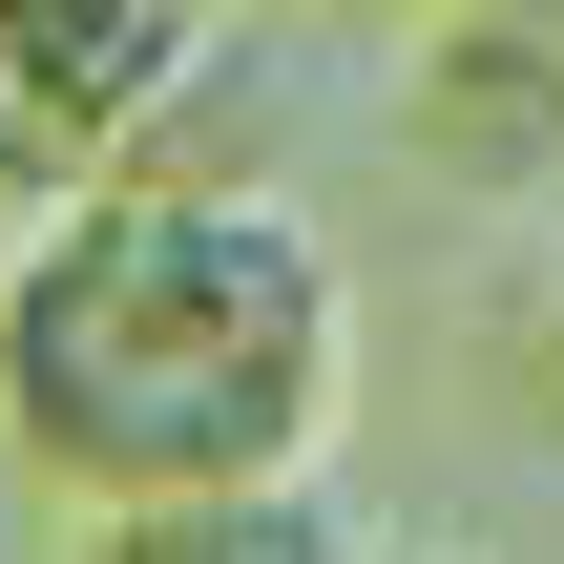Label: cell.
I'll use <instances>...</instances> for the list:
<instances>
[{
  "label": "cell",
  "mask_w": 564,
  "mask_h": 564,
  "mask_svg": "<svg viewBox=\"0 0 564 564\" xmlns=\"http://www.w3.org/2000/svg\"><path fill=\"white\" fill-rule=\"evenodd\" d=\"M356 419V272L293 188H84L21 230L0 272V440L84 502H230V481H314Z\"/></svg>",
  "instance_id": "6da1fadb"
},
{
  "label": "cell",
  "mask_w": 564,
  "mask_h": 564,
  "mask_svg": "<svg viewBox=\"0 0 564 564\" xmlns=\"http://www.w3.org/2000/svg\"><path fill=\"white\" fill-rule=\"evenodd\" d=\"M209 63H230L209 0H0V84H21L84 167H147V147L188 126Z\"/></svg>",
  "instance_id": "7a4b0ae2"
},
{
  "label": "cell",
  "mask_w": 564,
  "mask_h": 564,
  "mask_svg": "<svg viewBox=\"0 0 564 564\" xmlns=\"http://www.w3.org/2000/svg\"><path fill=\"white\" fill-rule=\"evenodd\" d=\"M419 147L481 188H564V42H419Z\"/></svg>",
  "instance_id": "3957f363"
},
{
  "label": "cell",
  "mask_w": 564,
  "mask_h": 564,
  "mask_svg": "<svg viewBox=\"0 0 564 564\" xmlns=\"http://www.w3.org/2000/svg\"><path fill=\"white\" fill-rule=\"evenodd\" d=\"M84 564H356V502L335 481H230V502H147Z\"/></svg>",
  "instance_id": "277c9868"
},
{
  "label": "cell",
  "mask_w": 564,
  "mask_h": 564,
  "mask_svg": "<svg viewBox=\"0 0 564 564\" xmlns=\"http://www.w3.org/2000/svg\"><path fill=\"white\" fill-rule=\"evenodd\" d=\"M419 42H564V0H419Z\"/></svg>",
  "instance_id": "5b68a950"
},
{
  "label": "cell",
  "mask_w": 564,
  "mask_h": 564,
  "mask_svg": "<svg viewBox=\"0 0 564 564\" xmlns=\"http://www.w3.org/2000/svg\"><path fill=\"white\" fill-rule=\"evenodd\" d=\"M356 564H481V544H356Z\"/></svg>",
  "instance_id": "8992f818"
},
{
  "label": "cell",
  "mask_w": 564,
  "mask_h": 564,
  "mask_svg": "<svg viewBox=\"0 0 564 564\" xmlns=\"http://www.w3.org/2000/svg\"><path fill=\"white\" fill-rule=\"evenodd\" d=\"M209 21H293V0H209Z\"/></svg>",
  "instance_id": "52a82bcc"
},
{
  "label": "cell",
  "mask_w": 564,
  "mask_h": 564,
  "mask_svg": "<svg viewBox=\"0 0 564 564\" xmlns=\"http://www.w3.org/2000/svg\"><path fill=\"white\" fill-rule=\"evenodd\" d=\"M544 335H564V293H544Z\"/></svg>",
  "instance_id": "ba28073f"
}]
</instances>
